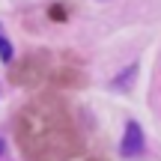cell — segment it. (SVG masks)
<instances>
[{
  "label": "cell",
  "mask_w": 161,
  "mask_h": 161,
  "mask_svg": "<svg viewBox=\"0 0 161 161\" xmlns=\"http://www.w3.org/2000/svg\"><path fill=\"white\" fill-rule=\"evenodd\" d=\"M18 143L27 161H72L80 152L75 125L60 102L36 98L18 116Z\"/></svg>",
  "instance_id": "6da1fadb"
},
{
  "label": "cell",
  "mask_w": 161,
  "mask_h": 161,
  "mask_svg": "<svg viewBox=\"0 0 161 161\" xmlns=\"http://www.w3.org/2000/svg\"><path fill=\"white\" fill-rule=\"evenodd\" d=\"M9 78H12V84H18V86L39 84V80L45 78V54H27V57H21L18 63H12Z\"/></svg>",
  "instance_id": "7a4b0ae2"
},
{
  "label": "cell",
  "mask_w": 161,
  "mask_h": 161,
  "mask_svg": "<svg viewBox=\"0 0 161 161\" xmlns=\"http://www.w3.org/2000/svg\"><path fill=\"white\" fill-rule=\"evenodd\" d=\"M143 146H146V140H143V128H140L137 122H128L119 152H122L125 158H134V155H140V152H143Z\"/></svg>",
  "instance_id": "3957f363"
},
{
  "label": "cell",
  "mask_w": 161,
  "mask_h": 161,
  "mask_svg": "<svg viewBox=\"0 0 161 161\" xmlns=\"http://www.w3.org/2000/svg\"><path fill=\"white\" fill-rule=\"evenodd\" d=\"M0 57H3L6 63H9V60H12V48L6 45V39H3V36H0Z\"/></svg>",
  "instance_id": "277c9868"
}]
</instances>
